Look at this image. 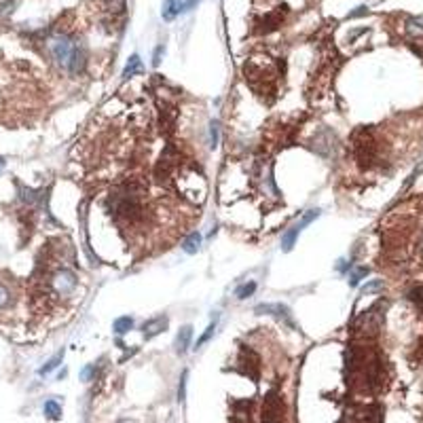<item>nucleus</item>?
Returning <instances> with one entry per match:
<instances>
[{
  "label": "nucleus",
  "instance_id": "obj_15",
  "mask_svg": "<svg viewBox=\"0 0 423 423\" xmlns=\"http://www.w3.org/2000/svg\"><path fill=\"white\" fill-rule=\"evenodd\" d=\"M142 60H140V55H131L129 60H127V64H125V68H123V78H131V76H136V74H140L142 72Z\"/></svg>",
  "mask_w": 423,
  "mask_h": 423
},
{
  "label": "nucleus",
  "instance_id": "obj_32",
  "mask_svg": "<svg viewBox=\"0 0 423 423\" xmlns=\"http://www.w3.org/2000/svg\"><path fill=\"white\" fill-rule=\"evenodd\" d=\"M3 167H5V159H3V157H0V169H3Z\"/></svg>",
  "mask_w": 423,
  "mask_h": 423
},
{
  "label": "nucleus",
  "instance_id": "obj_29",
  "mask_svg": "<svg viewBox=\"0 0 423 423\" xmlns=\"http://www.w3.org/2000/svg\"><path fill=\"white\" fill-rule=\"evenodd\" d=\"M379 288H381V281H371V284H366L362 288V292L366 294V292H373V290H379Z\"/></svg>",
  "mask_w": 423,
  "mask_h": 423
},
{
  "label": "nucleus",
  "instance_id": "obj_2",
  "mask_svg": "<svg viewBox=\"0 0 423 423\" xmlns=\"http://www.w3.org/2000/svg\"><path fill=\"white\" fill-rule=\"evenodd\" d=\"M176 169H178V150H176V146L167 144L161 152L159 161L154 163V180L163 187H169L174 180Z\"/></svg>",
  "mask_w": 423,
  "mask_h": 423
},
{
  "label": "nucleus",
  "instance_id": "obj_11",
  "mask_svg": "<svg viewBox=\"0 0 423 423\" xmlns=\"http://www.w3.org/2000/svg\"><path fill=\"white\" fill-rule=\"evenodd\" d=\"M176 117H178L176 106H169V104H163L161 106V131L163 134H172L174 131Z\"/></svg>",
  "mask_w": 423,
  "mask_h": 423
},
{
  "label": "nucleus",
  "instance_id": "obj_5",
  "mask_svg": "<svg viewBox=\"0 0 423 423\" xmlns=\"http://www.w3.org/2000/svg\"><path fill=\"white\" fill-rule=\"evenodd\" d=\"M262 423H286L284 421V400H281V396L275 389H271L265 396V402H262Z\"/></svg>",
  "mask_w": 423,
  "mask_h": 423
},
{
  "label": "nucleus",
  "instance_id": "obj_3",
  "mask_svg": "<svg viewBox=\"0 0 423 423\" xmlns=\"http://www.w3.org/2000/svg\"><path fill=\"white\" fill-rule=\"evenodd\" d=\"M76 38H72L70 34H55L49 38V51L51 58L55 60V64L62 66L64 70H68L70 58H72V51L76 47Z\"/></svg>",
  "mask_w": 423,
  "mask_h": 423
},
{
  "label": "nucleus",
  "instance_id": "obj_6",
  "mask_svg": "<svg viewBox=\"0 0 423 423\" xmlns=\"http://www.w3.org/2000/svg\"><path fill=\"white\" fill-rule=\"evenodd\" d=\"M318 216H320V209H309L299 222H294L292 227L284 233V237H281V250H284V252H290V250L294 248V244H296V237H299V233L307 227V224H311Z\"/></svg>",
  "mask_w": 423,
  "mask_h": 423
},
{
  "label": "nucleus",
  "instance_id": "obj_8",
  "mask_svg": "<svg viewBox=\"0 0 423 423\" xmlns=\"http://www.w3.org/2000/svg\"><path fill=\"white\" fill-rule=\"evenodd\" d=\"M258 315H273L277 320H281L284 324H288L290 328H296L294 326V320H292V313H290V309L286 305H281V303H262V305H256V309H254Z\"/></svg>",
  "mask_w": 423,
  "mask_h": 423
},
{
  "label": "nucleus",
  "instance_id": "obj_16",
  "mask_svg": "<svg viewBox=\"0 0 423 423\" xmlns=\"http://www.w3.org/2000/svg\"><path fill=\"white\" fill-rule=\"evenodd\" d=\"M201 242H203V239H201V233H197V231H195V233H191V235L184 239V244H182V250H184L187 254H197V252H199V248H201Z\"/></svg>",
  "mask_w": 423,
  "mask_h": 423
},
{
  "label": "nucleus",
  "instance_id": "obj_25",
  "mask_svg": "<svg viewBox=\"0 0 423 423\" xmlns=\"http://www.w3.org/2000/svg\"><path fill=\"white\" fill-rule=\"evenodd\" d=\"M9 303H11V292H9V288L0 286V309H5Z\"/></svg>",
  "mask_w": 423,
  "mask_h": 423
},
{
  "label": "nucleus",
  "instance_id": "obj_14",
  "mask_svg": "<svg viewBox=\"0 0 423 423\" xmlns=\"http://www.w3.org/2000/svg\"><path fill=\"white\" fill-rule=\"evenodd\" d=\"M191 338H193V326H182L178 336H176V351L180 356L187 354V349L191 345Z\"/></svg>",
  "mask_w": 423,
  "mask_h": 423
},
{
  "label": "nucleus",
  "instance_id": "obj_21",
  "mask_svg": "<svg viewBox=\"0 0 423 423\" xmlns=\"http://www.w3.org/2000/svg\"><path fill=\"white\" fill-rule=\"evenodd\" d=\"M254 292H256V281H248V284L239 286V288L235 290V296H237L239 301H244V299H248V296H252Z\"/></svg>",
  "mask_w": 423,
  "mask_h": 423
},
{
  "label": "nucleus",
  "instance_id": "obj_19",
  "mask_svg": "<svg viewBox=\"0 0 423 423\" xmlns=\"http://www.w3.org/2000/svg\"><path fill=\"white\" fill-rule=\"evenodd\" d=\"M42 411H45V415H47L49 419H55V421L62 417V406L55 402V400H47L45 406H42Z\"/></svg>",
  "mask_w": 423,
  "mask_h": 423
},
{
  "label": "nucleus",
  "instance_id": "obj_31",
  "mask_svg": "<svg viewBox=\"0 0 423 423\" xmlns=\"http://www.w3.org/2000/svg\"><path fill=\"white\" fill-rule=\"evenodd\" d=\"M366 11H368V9H366V7H358L356 11H351V13H349V17H358V15H364V13H366Z\"/></svg>",
  "mask_w": 423,
  "mask_h": 423
},
{
  "label": "nucleus",
  "instance_id": "obj_28",
  "mask_svg": "<svg viewBox=\"0 0 423 423\" xmlns=\"http://www.w3.org/2000/svg\"><path fill=\"white\" fill-rule=\"evenodd\" d=\"M93 375H95V364H89V366H87V368H85V371H83V375H81V377H83L85 381H89V379H91Z\"/></svg>",
  "mask_w": 423,
  "mask_h": 423
},
{
  "label": "nucleus",
  "instance_id": "obj_13",
  "mask_svg": "<svg viewBox=\"0 0 423 423\" xmlns=\"http://www.w3.org/2000/svg\"><path fill=\"white\" fill-rule=\"evenodd\" d=\"M182 5H184V0H163L161 17H163L165 21H174V19L180 15Z\"/></svg>",
  "mask_w": 423,
  "mask_h": 423
},
{
  "label": "nucleus",
  "instance_id": "obj_22",
  "mask_svg": "<svg viewBox=\"0 0 423 423\" xmlns=\"http://www.w3.org/2000/svg\"><path fill=\"white\" fill-rule=\"evenodd\" d=\"M214 330H216V320H214V322H211V324H209V326L205 328V332H203V334L199 336V341H197V343H195V349H199L201 345H205V343L209 341V338H211V336H214Z\"/></svg>",
  "mask_w": 423,
  "mask_h": 423
},
{
  "label": "nucleus",
  "instance_id": "obj_20",
  "mask_svg": "<svg viewBox=\"0 0 423 423\" xmlns=\"http://www.w3.org/2000/svg\"><path fill=\"white\" fill-rule=\"evenodd\" d=\"M62 358H64V349H62V351H58V354H55V356H53V358H51V360H49L45 366H42V368L38 371V375H42V377H45V375H49L51 371H55V368H58V366H60Z\"/></svg>",
  "mask_w": 423,
  "mask_h": 423
},
{
  "label": "nucleus",
  "instance_id": "obj_7",
  "mask_svg": "<svg viewBox=\"0 0 423 423\" xmlns=\"http://www.w3.org/2000/svg\"><path fill=\"white\" fill-rule=\"evenodd\" d=\"M239 364H242V373L256 383L258 375H260V358H258L256 351L244 345L242 351H239Z\"/></svg>",
  "mask_w": 423,
  "mask_h": 423
},
{
  "label": "nucleus",
  "instance_id": "obj_17",
  "mask_svg": "<svg viewBox=\"0 0 423 423\" xmlns=\"http://www.w3.org/2000/svg\"><path fill=\"white\" fill-rule=\"evenodd\" d=\"M112 328H115L117 334H125V332H129L134 328V320L129 315H123V318H117L115 324H112Z\"/></svg>",
  "mask_w": 423,
  "mask_h": 423
},
{
  "label": "nucleus",
  "instance_id": "obj_9",
  "mask_svg": "<svg viewBox=\"0 0 423 423\" xmlns=\"http://www.w3.org/2000/svg\"><path fill=\"white\" fill-rule=\"evenodd\" d=\"M87 60H89V53H87V47L83 45L78 40L76 47L72 51V58H70V64H68V72L72 76H81L85 72V68H87Z\"/></svg>",
  "mask_w": 423,
  "mask_h": 423
},
{
  "label": "nucleus",
  "instance_id": "obj_18",
  "mask_svg": "<svg viewBox=\"0 0 423 423\" xmlns=\"http://www.w3.org/2000/svg\"><path fill=\"white\" fill-rule=\"evenodd\" d=\"M19 199H21L23 203H28V205H34V203H38V199H40V193L34 191V189L19 187Z\"/></svg>",
  "mask_w": 423,
  "mask_h": 423
},
{
  "label": "nucleus",
  "instance_id": "obj_12",
  "mask_svg": "<svg viewBox=\"0 0 423 423\" xmlns=\"http://www.w3.org/2000/svg\"><path fill=\"white\" fill-rule=\"evenodd\" d=\"M167 328V318L165 315H157V318H152L148 322H144V326H142V332L146 338H152V336H157L159 332H163Z\"/></svg>",
  "mask_w": 423,
  "mask_h": 423
},
{
  "label": "nucleus",
  "instance_id": "obj_1",
  "mask_svg": "<svg viewBox=\"0 0 423 423\" xmlns=\"http://www.w3.org/2000/svg\"><path fill=\"white\" fill-rule=\"evenodd\" d=\"M146 184L140 180H125L108 193L106 209L121 229H134L144 222L146 216Z\"/></svg>",
  "mask_w": 423,
  "mask_h": 423
},
{
  "label": "nucleus",
  "instance_id": "obj_24",
  "mask_svg": "<svg viewBox=\"0 0 423 423\" xmlns=\"http://www.w3.org/2000/svg\"><path fill=\"white\" fill-rule=\"evenodd\" d=\"M187 379H189V371L182 373L180 385H178V400H180V402H184V398H187Z\"/></svg>",
  "mask_w": 423,
  "mask_h": 423
},
{
  "label": "nucleus",
  "instance_id": "obj_30",
  "mask_svg": "<svg viewBox=\"0 0 423 423\" xmlns=\"http://www.w3.org/2000/svg\"><path fill=\"white\" fill-rule=\"evenodd\" d=\"M197 5H199V0H184V5H182V11H193Z\"/></svg>",
  "mask_w": 423,
  "mask_h": 423
},
{
  "label": "nucleus",
  "instance_id": "obj_4",
  "mask_svg": "<svg viewBox=\"0 0 423 423\" xmlns=\"http://www.w3.org/2000/svg\"><path fill=\"white\" fill-rule=\"evenodd\" d=\"M76 284H78L76 273L70 271V269H64V267L55 271L51 275V279H49V286L55 292V296H68V294H72L74 288H76Z\"/></svg>",
  "mask_w": 423,
  "mask_h": 423
},
{
  "label": "nucleus",
  "instance_id": "obj_10",
  "mask_svg": "<svg viewBox=\"0 0 423 423\" xmlns=\"http://www.w3.org/2000/svg\"><path fill=\"white\" fill-rule=\"evenodd\" d=\"M281 21H284V13H281V11L267 13V15L260 19V23H258V28H256V32H260V34H269V32L277 30V28L281 25Z\"/></svg>",
  "mask_w": 423,
  "mask_h": 423
},
{
  "label": "nucleus",
  "instance_id": "obj_27",
  "mask_svg": "<svg viewBox=\"0 0 423 423\" xmlns=\"http://www.w3.org/2000/svg\"><path fill=\"white\" fill-rule=\"evenodd\" d=\"M163 53H165V47H163V45H157V47H154V53H152V66H159V64H161Z\"/></svg>",
  "mask_w": 423,
  "mask_h": 423
},
{
  "label": "nucleus",
  "instance_id": "obj_23",
  "mask_svg": "<svg viewBox=\"0 0 423 423\" xmlns=\"http://www.w3.org/2000/svg\"><path fill=\"white\" fill-rule=\"evenodd\" d=\"M366 275H368V269H366V267H360V269H356L354 273L349 275V286H358Z\"/></svg>",
  "mask_w": 423,
  "mask_h": 423
},
{
  "label": "nucleus",
  "instance_id": "obj_26",
  "mask_svg": "<svg viewBox=\"0 0 423 423\" xmlns=\"http://www.w3.org/2000/svg\"><path fill=\"white\" fill-rule=\"evenodd\" d=\"M209 140H211V146L218 144V121L209 123Z\"/></svg>",
  "mask_w": 423,
  "mask_h": 423
}]
</instances>
